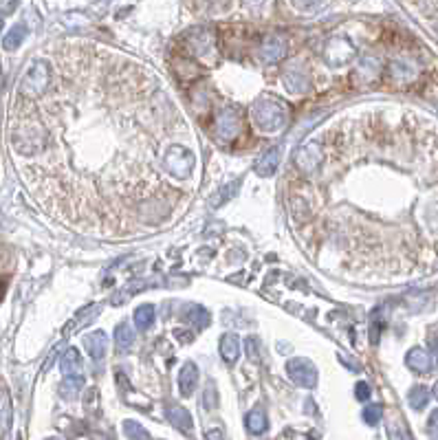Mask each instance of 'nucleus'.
Returning a JSON list of instances; mask_svg holds the SVG:
<instances>
[{
  "label": "nucleus",
  "mask_w": 438,
  "mask_h": 440,
  "mask_svg": "<svg viewBox=\"0 0 438 440\" xmlns=\"http://www.w3.org/2000/svg\"><path fill=\"white\" fill-rule=\"evenodd\" d=\"M251 114H253V122L256 126H260L262 130L267 132H275V130H282L289 122V114H287V108L275 102V100H258L251 108Z\"/></svg>",
  "instance_id": "obj_1"
},
{
  "label": "nucleus",
  "mask_w": 438,
  "mask_h": 440,
  "mask_svg": "<svg viewBox=\"0 0 438 440\" xmlns=\"http://www.w3.org/2000/svg\"><path fill=\"white\" fill-rule=\"evenodd\" d=\"M51 80V71H49V64L44 60H36L31 64V68L25 73L20 82V92L25 97H40L44 90L49 86Z\"/></svg>",
  "instance_id": "obj_2"
},
{
  "label": "nucleus",
  "mask_w": 438,
  "mask_h": 440,
  "mask_svg": "<svg viewBox=\"0 0 438 440\" xmlns=\"http://www.w3.org/2000/svg\"><path fill=\"white\" fill-rule=\"evenodd\" d=\"M166 168L170 174L183 178V176H188L194 168V156L188 148H183V146H172L168 152H166Z\"/></svg>",
  "instance_id": "obj_3"
},
{
  "label": "nucleus",
  "mask_w": 438,
  "mask_h": 440,
  "mask_svg": "<svg viewBox=\"0 0 438 440\" xmlns=\"http://www.w3.org/2000/svg\"><path fill=\"white\" fill-rule=\"evenodd\" d=\"M287 375L299 387H315L317 383V370L309 359H291L287 363Z\"/></svg>",
  "instance_id": "obj_4"
},
{
  "label": "nucleus",
  "mask_w": 438,
  "mask_h": 440,
  "mask_svg": "<svg viewBox=\"0 0 438 440\" xmlns=\"http://www.w3.org/2000/svg\"><path fill=\"white\" fill-rule=\"evenodd\" d=\"M214 132L220 141H232V139L240 132V112L234 106L223 108L218 119L214 124Z\"/></svg>",
  "instance_id": "obj_5"
},
{
  "label": "nucleus",
  "mask_w": 438,
  "mask_h": 440,
  "mask_svg": "<svg viewBox=\"0 0 438 440\" xmlns=\"http://www.w3.org/2000/svg\"><path fill=\"white\" fill-rule=\"evenodd\" d=\"M289 53V42L284 36H278V33H271L262 40V46H260V58L267 62V64H275L284 60Z\"/></svg>",
  "instance_id": "obj_6"
},
{
  "label": "nucleus",
  "mask_w": 438,
  "mask_h": 440,
  "mask_svg": "<svg viewBox=\"0 0 438 440\" xmlns=\"http://www.w3.org/2000/svg\"><path fill=\"white\" fill-rule=\"evenodd\" d=\"M295 163H297L299 170L306 172V174L315 172L317 166L321 163V150H319V146H315V144L302 146V148L295 152Z\"/></svg>",
  "instance_id": "obj_7"
},
{
  "label": "nucleus",
  "mask_w": 438,
  "mask_h": 440,
  "mask_svg": "<svg viewBox=\"0 0 438 440\" xmlns=\"http://www.w3.org/2000/svg\"><path fill=\"white\" fill-rule=\"evenodd\" d=\"M82 343H84L86 353L90 355V359L93 361H102L108 353V337H106L104 331H95V333L84 335Z\"/></svg>",
  "instance_id": "obj_8"
},
{
  "label": "nucleus",
  "mask_w": 438,
  "mask_h": 440,
  "mask_svg": "<svg viewBox=\"0 0 438 440\" xmlns=\"http://www.w3.org/2000/svg\"><path fill=\"white\" fill-rule=\"evenodd\" d=\"M168 414V421L183 434H192L194 431V421H192V416L186 407H181V405H168L166 409Z\"/></svg>",
  "instance_id": "obj_9"
},
{
  "label": "nucleus",
  "mask_w": 438,
  "mask_h": 440,
  "mask_svg": "<svg viewBox=\"0 0 438 440\" xmlns=\"http://www.w3.org/2000/svg\"><path fill=\"white\" fill-rule=\"evenodd\" d=\"M196 383H198V367L192 361H188L186 365L181 367V372H178V390H181V395L183 397H192L194 390H196Z\"/></svg>",
  "instance_id": "obj_10"
},
{
  "label": "nucleus",
  "mask_w": 438,
  "mask_h": 440,
  "mask_svg": "<svg viewBox=\"0 0 438 440\" xmlns=\"http://www.w3.org/2000/svg\"><path fill=\"white\" fill-rule=\"evenodd\" d=\"M405 363L407 367H412L414 372H429L432 370V357L425 348H419V345H414V348L405 355Z\"/></svg>",
  "instance_id": "obj_11"
},
{
  "label": "nucleus",
  "mask_w": 438,
  "mask_h": 440,
  "mask_svg": "<svg viewBox=\"0 0 438 440\" xmlns=\"http://www.w3.org/2000/svg\"><path fill=\"white\" fill-rule=\"evenodd\" d=\"M218 348H220V357H223L227 363H236L238 357H240V339H238V335H234V333L223 335Z\"/></svg>",
  "instance_id": "obj_12"
},
{
  "label": "nucleus",
  "mask_w": 438,
  "mask_h": 440,
  "mask_svg": "<svg viewBox=\"0 0 438 440\" xmlns=\"http://www.w3.org/2000/svg\"><path fill=\"white\" fill-rule=\"evenodd\" d=\"M60 367H62V375H64V377H80L82 367H84L80 350H78V348H68V350L64 353L62 361H60Z\"/></svg>",
  "instance_id": "obj_13"
},
{
  "label": "nucleus",
  "mask_w": 438,
  "mask_h": 440,
  "mask_svg": "<svg viewBox=\"0 0 438 440\" xmlns=\"http://www.w3.org/2000/svg\"><path fill=\"white\" fill-rule=\"evenodd\" d=\"M280 156H282V148H271L256 163V172L260 176H273L275 170H278V166H280Z\"/></svg>",
  "instance_id": "obj_14"
},
{
  "label": "nucleus",
  "mask_w": 438,
  "mask_h": 440,
  "mask_svg": "<svg viewBox=\"0 0 438 440\" xmlns=\"http://www.w3.org/2000/svg\"><path fill=\"white\" fill-rule=\"evenodd\" d=\"M245 423H247V429H249L253 436L265 434V431H267V425H269V423H267V414H265L262 407H253V409L247 414Z\"/></svg>",
  "instance_id": "obj_15"
},
{
  "label": "nucleus",
  "mask_w": 438,
  "mask_h": 440,
  "mask_svg": "<svg viewBox=\"0 0 438 440\" xmlns=\"http://www.w3.org/2000/svg\"><path fill=\"white\" fill-rule=\"evenodd\" d=\"M429 390L425 387V385H414L410 392H407V403H410V407L412 409H417V412H421V409H425L427 407V403H429Z\"/></svg>",
  "instance_id": "obj_16"
},
{
  "label": "nucleus",
  "mask_w": 438,
  "mask_h": 440,
  "mask_svg": "<svg viewBox=\"0 0 438 440\" xmlns=\"http://www.w3.org/2000/svg\"><path fill=\"white\" fill-rule=\"evenodd\" d=\"M134 343V331L128 326V323H119L117 331H114V345H117L119 353H128Z\"/></svg>",
  "instance_id": "obj_17"
},
{
  "label": "nucleus",
  "mask_w": 438,
  "mask_h": 440,
  "mask_svg": "<svg viewBox=\"0 0 438 440\" xmlns=\"http://www.w3.org/2000/svg\"><path fill=\"white\" fill-rule=\"evenodd\" d=\"M11 423V399L9 392L0 387V436H5Z\"/></svg>",
  "instance_id": "obj_18"
},
{
  "label": "nucleus",
  "mask_w": 438,
  "mask_h": 440,
  "mask_svg": "<svg viewBox=\"0 0 438 440\" xmlns=\"http://www.w3.org/2000/svg\"><path fill=\"white\" fill-rule=\"evenodd\" d=\"M154 315H156V311H154L152 304H141L139 308H137L134 311V326H137V331H148L154 323Z\"/></svg>",
  "instance_id": "obj_19"
},
{
  "label": "nucleus",
  "mask_w": 438,
  "mask_h": 440,
  "mask_svg": "<svg viewBox=\"0 0 438 440\" xmlns=\"http://www.w3.org/2000/svg\"><path fill=\"white\" fill-rule=\"evenodd\" d=\"M284 84L293 92H304L309 88V77L302 71H297V68H291V71L284 73Z\"/></svg>",
  "instance_id": "obj_20"
},
{
  "label": "nucleus",
  "mask_w": 438,
  "mask_h": 440,
  "mask_svg": "<svg viewBox=\"0 0 438 440\" xmlns=\"http://www.w3.org/2000/svg\"><path fill=\"white\" fill-rule=\"evenodd\" d=\"M186 319L192 323L196 331L207 328V326H210V321H212L210 313H207V308H203V306H192V308L186 313Z\"/></svg>",
  "instance_id": "obj_21"
},
{
  "label": "nucleus",
  "mask_w": 438,
  "mask_h": 440,
  "mask_svg": "<svg viewBox=\"0 0 438 440\" xmlns=\"http://www.w3.org/2000/svg\"><path fill=\"white\" fill-rule=\"evenodd\" d=\"M25 38H27V27H25V25H16V27H11L9 33L5 36L3 46H5L7 51H16L18 46L25 42Z\"/></svg>",
  "instance_id": "obj_22"
},
{
  "label": "nucleus",
  "mask_w": 438,
  "mask_h": 440,
  "mask_svg": "<svg viewBox=\"0 0 438 440\" xmlns=\"http://www.w3.org/2000/svg\"><path fill=\"white\" fill-rule=\"evenodd\" d=\"M333 53H339V64H343V62H348V60L355 55V49L351 46L348 40H343V42H341V49H337V40H331L328 51H326V58H331Z\"/></svg>",
  "instance_id": "obj_23"
},
{
  "label": "nucleus",
  "mask_w": 438,
  "mask_h": 440,
  "mask_svg": "<svg viewBox=\"0 0 438 440\" xmlns=\"http://www.w3.org/2000/svg\"><path fill=\"white\" fill-rule=\"evenodd\" d=\"M124 434L130 438V440H150V434L146 431V427L137 421H126L124 423Z\"/></svg>",
  "instance_id": "obj_24"
},
{
  "label": "nucleus",
  "mask_w": 438,
  "mask_h": 440,
  "mask_svg": "<svg viewBox=\"0 0 438 440\" xmlns=\"http://www.w3.org/2000/svg\"><path fill=\"white\" fill-rule=\"evenodd\" d=\"M84 385V379L82 377H68L62 385V397L64 399H75L78 397V392L82 390Z\"/></svg>",
  "instance_id": "obj_25"
},
{
  "label": "nucleus",
  "mask_w": 438,
  "mask_h": 440,
  "mask_svg": "<svg viewBox=\"0 0 438 440\" xmlns=\"http://www.w3.org/2000/svg\"><path fill=\"white\" fill-rule=\"evenodd\" d=\"M381 416H383V407L377 405V403H370V405L363 407V421L368 425H377L381 421Z\"/></svg>",
  "instance_id": "obj_26"
},
{
  "label": "nucleus",
  "mask_w": 438,
  "mask_h": 440,
  "mask_svg": "<svg viewBox=\"0 0 438 440\" xmlns=\"http://www.w3.org/2000/svg\"><path fill=\"white\" fill-rule=\"evenodd\" d=\"M203 407L205 409H216L218 407V392H216L214 383H207V387L203 392Z\"/></svg>",
  "instance_id": "obj_27"
},
{
  "label": "nucleus",
  "mask_w": 438,
  "mask_h": 440,
  "mask_svg": "<svg viewBox=\"0 0 438 440\" xmlns=\"http://www.w3.org/2000/svg\"><path fill=\"white\" fill-rule=\"evenodd\" d=\"M240 183H242V181H234L232 185H227V188H223V190H220V194L212 200V207H218L220 203H227L229 198H232V196L236 194L234 190H238V188H240Z\"/></svg>",
  "instance_id": "obj_28"
},
{
  "label": "nucleus",
  "mask_w": 438,
  "mask_h": 440,
  "mask_svg": "<svg viewBox=\"0 0 438 440\" xmlns=\"http://www.w3.org/2000/svg\"><path fill=\"white\" fill-rule=\"evenodd\" d=\"M245 345H247V355H249V361H253V363H256V361L260 359V341H258L256 337H249Z\"/></svg>",
  "instance_id": "obj_29"
},
{
  "label": "nucleus",
  "mask_w": 438,
  "mask_h": 440,
  "mask_svg": "<svg viewBox=\"0 0 438 440\" xmlns=\"http://www.w3.org/2000/svg\"><path fill=\"white\" fill-rule=\"evenodd\" d=\"M355 397H357V401H361V403H365L368 399H370V385L368 383H357V387H355Z\"/></svg>",
  "instance_id": "obj_30"
},
{
  "label": "nucleus",
  "mask_w": 438,
  "mask_h": 440,
  "mask_svg": "<svg viewBox=\"0 0 438 440\" xmlns=\"http://www.w3.org/2000/svg\"><path fill=\"white\" fill-rule=\"evenodd\" d=\"M427 429H429V436H432L434 440H438V409H434V412L429 414Z\"/></svg>",
  "instance_id": "obj_31"
},
{
  "label": "nucleus",
  "mask_w": 438,
  "mask_h": 440,
  "mask_svg": "<svg viewBox=\"0 0 438 440\" xmlns=\"http://www.w3.org/2000/svg\"><path fill=\"white\" fill-rule=\"evenodd\" d=\"M429 348H432V361L436 363V367H438V333H434L432 337H429Z\"/></svg>",
  "instance_id": "obj_32"
},
{
  "label": "nucleus",
  "mask_w": 438,
  "mask_h": 440,
  "mask_svg": "<svg viewBox=\"0 0 438 440\" xmlns=\"http://www.w3.org/2000/svg\"><path fill=\"white\" fill-rule=\"evenodd\" d=\"M205 438H207V440H225V434H223L220 429H212V431L205 434Z\"/></svg>",
  "instance_id": "obj_33"
},
{
  "label": "nucleus",
  "mask_w": 438,
  "mask_h": 440,
  "mask_svg": "<svg viewBox=\"0 0 438 440\" xmlns=\"http://www.w3.org/2000/svg\"><path fill=\"white\" fill-rule=\"evenodd\" d=\"M429 395H434V399H436V401H438V383H436V385H434V390H432V392H429Z\"/></svg>",
  "instance_id": "obj_34"
},
{
  "label": "nucleus",
  "mask_w": 438,
  "mask_h": 440,
  "mask_svg": "<svg viewBox=\"0 0 438 440\" xmlns=\"http://www.w3.org/2000/svg\"><path fill=\"white\" fill-rule=\"evenodd\" d=\"M3 25H5V20H3V16H0V31H3Z\"/></svg>",
  "instance_id": "obj_35"
},
{
  "label": "nucleus",
  "mask_w": 438,
  "mask_h": 440,
  "mask_svg": "<svg viewBox=\"0 0 438 440\" xmlns=\"http://www.w3.org/2000/svg\"><path fill=\"white\" fill-rule=\"evenodd\" d=\"M47 440H64V438H60V436H51V438H47Z\"/></svg>",
  "instance_id": "obj_36"
}]
</instances>
